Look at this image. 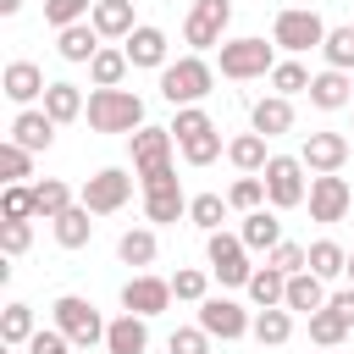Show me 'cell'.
Wrapping results in <instances>:
<instances>
[{"instance_id":"11","label":"cell","mask_w":354,"mask_h":354,"mask_svg":"<svg viewBox=\"0 0 354 354\" xmlns=\"http://www.w3.org/2000/svg\"><path fill=\"white\" fill-rule=\"evenodd\" d=\"M199 326H205L210 337H221V343H238V337H249L254 315H249L238 299H227V293H210V299H199Z\"/></svg>"},{"instance_id":"38","label":"cell","mask_w":354,"mask_h":354,"mask_svg":"<svg viewBox=\"0 0 354 354\" xmlns=\"http://www.w3.org/2000/svg\"><path fill=\"white\" fill-rule=\"evenodd\" d=\"M227 205H232L238 216L260 210V205H266V177H260V171H243V177H238V183L227 188Z\"/></svg>"},{"instance_id":"1","label":"cell","mask_w":354,"mask_h":354,"mask_svg":"<svg viewBox=\"0 0 354 354\" xmlns=\"http://www.w3.org/2000/svg\"><path fill=\"white\" fill-rule=\"evenodd\" d=\"M210 88H216V66L199 50H188V55H177V61L160 66V100L166 105H199Z\"/></svg>"},{"instance_id":"19","label":"cell","mask_w":354,"mask_h":354,"mask_svg":"<svg viewBox=\"0 0 354 354\" xmlns=\"http://www.w3.org/2000/svg\"><path fill=\"white\" fill-rule=\"evenodd\" d=\"M100 28L94 22H72V28H55V55L61 61H72V66H88L94 55H100Z\"/></svg>"},{"instance_id":"2","label":"cell","mask_w":354,"mask_h":354,"mask_svg":"<svg viewBox=\"0 0 354 354\" xmlns=\"http://www.w3.org/2000/svg\"><path fill=\"white\" fill-rule=\"evenodd\" d=\"M83 116H88L94 133H138L144 127V100L133 88H94Z\"/></svg>"},{"instance_id":"30","label":"cell","mask_w":354,"mask_h":354,"mask_svg":"<svg viewBox=\"0 0 354 354\" xmlns=\"http://www.w3.org/2000/svg\"><path fill=\"white\" fill-rule=\"evenodd\" d=\"M254 343H266V348H282L288 337H293V310L288 304H271V310H254Z\"/></svg>"},{"instance_id":"7","label":"cell","mask_w":354,"mask_h":354,"mask_svg":"<svg viewBox=\"0 0 354 354\" xmlns=\"http://www.w3.org/2000/svg\"><path fill=\"white\" fill-rule=\"evenodd\" d=\"M50 315H55V326H61V332H66L77 348L105 343V326H111V321H105V315H100V310H94L83 293H61V299L50 304Z\"/></svg>"},{"instance_id":"22","label":"cell","mask_w":354,"mask_h":354,"mask_svg":"<svg viewBox=\"0 0 354 354\" xmlns=\"http://www.w3.org/2000/svg\"><path fill=\"white\" fill-rule=\"evenodd\" d=\"M310 105H315V111H343V105H354V83H348V72H337V66L315 72V77H310Z\"/></svg>"},{"instance_id":"49","label":"cell","mask_w":354,"mask_h":354,"mask_svg":"<svg viewBox=\"0 0 354 354\" xmlns=\"http://www.w3.org/2000/svg\"><path fill=\"white\" fill-rule=\"evenodd\" d=\"M72 348H77V343H72L61 326H39V332L28 337V354H72Z\"/></svg>"},{"instance_id":"17","label":"cell","mask_w":354,"mask_h":354,"mask_svg":"<svg viewBox=\"0 0 354 354\" xmlns=\"http://www.w3.org/2000/svg\"><path fill=\"white\" fill-rule=\"evenodd\" d=\"M55 127H61V122H55L44 105H22V111L11 116V138H17L22 149H33V155L55 144Z\"/></svg>"},{"instance_id":"31","label":"cell","mask_w":354,"mask_h":354,"mask_svg":"<svg viewBox=\"0 0 354 354\" xmlns=\"http://www.w3.org/2000/svg\"><path fill=\"white\" fill-rule=\"evenodd\" d=\"M266 144H271V138L249 127V133H238V138H227V160H232L238 171H266V160H271V155H266Z\"/></svg>"},{"instance_id":"13","label":"cell","mask_w":354,"mask_h":354,"mask_svg":"<svg viewBox=\"0 0 354 354\" xmlns=\"http://www.w3.org/2000/svg\"><path fill=\"white\" fill-rule=\"evenodd\" d=\"M348 205H354V188L337 177V171H321V177H310V221H343L348 216Z\"/></svg>"},{"instance_id":"40","label":"cell","mask_w":354,"mask_h":354,"mask_svg":"<svg viewBox=\"0 0 354 354\" xmlns=\"http://www.w3.org/2000/svg\"><path fill=\"white\" fill-rule=\"evenodd\" d=\"M321 55H326V66H337V72H354V22H348V28H326V44H321Z\"/></svg>"},{"instance_id":"34","label":"cell","mask_w":354,"mask_h":354,"mask_svg":"<svg viewBox=\"0 0 354 354\" xmlns=\"http://www.w3.org/2000/svg\"><path fill=\"white\" fill-rule=\"evenodd\" d=\"M310 271H315L321 282L348 277V249H343L337 238H315V243H310Z\"/></svg>"},{"instance_id":"15","label":"cell","mask_w":354,"mask_h":354,"mask_svg":"<svg viewBox=\"0 0 354 354\" xmlns=\"http://www.w3.org/2000/svg\"><path fill=\"white\" fill-rule=\"evenodd\" d=\"M299 160L310 166V177H321V171H343V160H348V138L332 133V127H315V133H304Z\"/></svg>"},{"instance_id":"14","label":"cell","mask_w":354,"mask_h":354,"mask_svg":"<svg viewBox=\"0 0 354 354\" xmlns=\"http://www.w3.org/2000/svg\"><path fill=\"white\" fill-rule=\"evenodd\" d=\"M171 299H177V293H171V277L138 271V277H127V282H122V310H133V315H160Z\"/></svg>"},{"instance_id":"18","label":"cell","mask_w":354,"mask_h":354,"mask_svg":"<svg viewBox=\"0 0 354 354\" xmlns=\"http://www.w3.org/2000/svg\"><path fill=\"white\" fill-rule=\"evenodd\" d=\"M44 88H50V83H44V72H39L33 61H11V66L0 72V94H6L17 111L33 105V100H44Z\"/></svg>"},{"instance_id":"37","label":"cell","mask_w":354,"mask_h":354,"mask_svg":"<svg viewBox=\"0 0 354 354\" xmlns=\"http://www.w3.org/2000/svg\"><path fill=\"white\" fill-rule=\"evenodd\" d=\"M310 77H315V72H304V61L288 55V61L271 66V94H288V100H293V94H310Z\"/></svg>"},{"instance_id":"8","label":"cell","mask_w":354,"mask_h":354,"mask_svg":"<svg viewBox=\"0 0 354 354\" xmlns=\"http://www.w3.org/2000/svg\"><path fill=\"white\" fill-rule=\"evenodd\" d=\"M227 22H232V0H194L188 17H183V44H194L199 55L221 50L227 44Z\"/></svg>"},{"instance_id":"45","label":"cell","mask_w":354,"mask_h":354,"mask_svg":"<svg viewBox=\"0 0 354 354\" xmlns=\"http://www.w3.org/2000/svg\"><path fill=\"white\" fill-rule=\"evenodd\" d=\"M177 149H183L188 166H210V160L221 155V127H210V133H199V138H183Z\"/></svg>"},{"instance_id":"41","label":"cell","mask_w":354,"mask_h":354,"mask_svg":"<svg viewBox=\"0 0 354 354\" xmlns=\"http://www.w3.org/2000/svg\"><path fill=\"white\" fill-rule=\"evenodd\" d=\"M0 177L6 183H28L33 177V149H22L17 138H6L0 144Z\"/></svg>"},{"instance_id":"10","label":"cell","mask_w":354,"mask_h":354,"mask_svg":"<svg viewBox=\"0 0 354 354\" xmlns=\"http://www.w3.org/2000/svg\"><path fill=\"white\" fill-rule=\"evenodd\" d=\"M77 199H83L94 216H116V210L133 199V177H127L122 166H100V171L77 188Z\"/></svg>"},{"instance_id":"29","label":"cell","mask_w":354,"mask_h":354,"mask_svg":"<svg viewBox=\"0 0 354 354\" xmlns=\"http://www.w3.org/2000/svg\"><path fill=\"white\" fill-rule=\"evenodd\" d=\"M155 254H160V243H155V227H127L122 238H116V260L122 266H155Z\"/></svg>"},{"instance_id":"3","label":"cell","mask_w":354,"mask_h":354,"mask_svg":"<svg viewBox=\"0 0 354 354\" xmlns=\"http://www.w3.org/2000/svg\"><path fill=\"white\" fill-rule=\"evenodd\" d=\"M205 260H210V277L221 282V288H249V277H254V266H249V243L238 238V232H205Z\"/></svg>"},{"instance_id":"51","label":"cell","mask_w":354,"mask_h":354,"mask_svg":"<svg viewBox=\"0 0 354 354\" xmlns=\"http://www.w3.org/2000/svg\"><path fill=\"white\" fill-rule=\"evenodd\" d=\"M326 304H332V310H337V315H343V321L354 326V282H348V288H337V293H332Z\"/></svg>"},{"instance_id":"27","label":"cell","mask_w":354,"mask_h":354,"mask_svg":"<svg viewBox=\"0 0 354 354\" xmlns=\"http://www.w3.org/2000/svg\"><path fill=\"white\" fill-rule=\"evenodd\" d=\"M127 72H133V61H127V50H116V44H100V55L88 61V83H94V88H122Z\"/></svg>"},{"instance_id":"54","label":"cell","mask_w":354,"mask_h":354,"mask_svg":"<svg viewBox=\"0 0 354 354\" xmlns=\"http://www.w3.org/2000/svg\"><path fill=\"white\" fill-rule=\"evenodd\" d=\"M315 354H332V348H315Z\"/></svg>"},{"instance_id":"21","label":"cell","mask_w":354,"mask_h":354,"mask_svg":"<svg viewBox=\"0 0 354 354\" xmlns=\"http://www.w3.org/2000/svg\"><path fill=\"white\" fill-rule=\"evenodd\" d=\"M249 127L266 133V138L293 133V100H288V94H266V100H254V105H249Z\"/></svg>"},{"instance_id":"53","label":"cell","mask_w":354,"mask_h":354,"mask_svg":"<svg viewBox=\"0 0 354 354\" xmlns=\"http://www.w3.org/2000/svg\"><path fill=\"white\" fill-rule=\"evenodd\" d=\"M348 282H354V249H348Z\"/></svg>"},{"instance_id":"35","label":"cell","mask_w":354,"mask_h":354,"mask_svg":"<svg viewBox=\"0 0 354 354\" xmlns=\"http://www.w3.org/2000/svg\"><path fill=\"white\" fill-rule=\"evenodd\" d=\"M0 216H6V221H33V216H39V194H33V183H6V194H0Z\"/></svg>"},{"instance_id":"44","label":"cell","mask_w":354,"mask_h":354,"mask_svg":"<svg viewBox=\"0 0 354 354\" xmlns=\"http://www.w3.org/2000/svg\"><path fill=\"white\" fill-rule=\"evenodd\" d=\"M171 293H177L183 304H199V299H210V271H199V266H183V271L171 277Z\"/></svg>"},{"instance_id":"42","label":"cell","mask_w":354,"mask_h":354,"mask_svg":"<svg viewBox=\"0 0 354 354\" xmlns=\"http://www.w3.org/2000/svg\"><path fill=\"white\" fill-rule=\"evenodd\" d=\"M33 194H39V216H44V221H55L66 205H77V199H72V188H66L61 177H44V183H33Z\"/></svg>"},{"instance_id":"36","label":"cell","mask_w":354,"mask_h":354,"mask_svg":"<svg viewBox=\"0 0 354 354\" xmlns=\"http://www.w3.org/2000/svg\"><path fill=\"white\" fill-rule=\"evenodd\" d=\"M343 337H348V321H343L332 304H321V310L310 315V343H315V348H337Z\"/></svg>"},{"instance_id":"24","label":"cell","mask_w":354,"mask_h":354,"mask_svg":"<svg viewBox=\"0 0 354 354\" xmlns=\"http://www.w3.org/2000/svg\"><path fill=\"white\" fill-rule=\"evenodd\" d=\"M326 299H332V293H326V282H321V277H315L310 266L288 277V299H282V304H288L293 315H315V310H321Z\"/></svg>"},{"instance_id":"39","label":"cell","mask_w":354,"mask_h":354,"mask_svg":"<svg viewBox=\"0 0 354 354\" xmlns=\"http://www.w3.org/2000/svg\"><path fill=\"white\" fill-rule=\"evenodd\" d=\"M227 210H232V205H227L221 194H194V199H188V221H194L199 232H216V227L227 221Z\"/></svg>"},{"instance_id":"23","label":"cell","mask_w":354,"mask_h":354,"mask_svg":"<svg viewBox=\"0 0 354 354\" xmlns=\"http://www.w3.org/2000/svg\"><path fill=\"white\" fill-rule=\"evenodd\" d=\"M238 238L249 243V254H271L277 243H282V221H277V210H249L243 216V227H238Z\"/></svg>"},{"instance_id":"26","label":"cell","mask_w":354,"mask_h":354,"mask_svg":"<svg viewBox=\"0 0 354 354\" xmlns=\"http://www.w3.org/2000/svg\"><path fill=\"white\" fill-rule=\"evenodd\" d=\"M88 22L100 28V39H127V33L138 28V17H133V0H94Z\"/></svg>"},{"instance_id":"16","label":"cell","mask_w":354,"mask_h":354,"mask_svg":"<svg viewBox=\"0 0 354 354\" xmlns=\"http://www.w3.org/2000/svg\"><path fill=\"white\" fill-rule=\"evenodd\" d=\"M122 50H127V61H133V66H144V72H160V66L171 61V55H166L171 44H166V33H160L155 22H138V28L122 39Z\"/></svg>"},{"instance_id":"9","label":"cell","mask_w":354,"mask_h":354,"mask_svg":"<svg viewBox=\"0 0 354 354\" xmlns=\"http://www.w3.org/2000/svg\"><path fill=\"white\" fill-rule=\"evenodd\" d=\"M138 188H144V216H149V227H171V221L188 216V194H183V183H177L171 166L155 171V177H144Z\"/></svg>"},{"instance_id":"48","label":"cell","mask_w":354,"mask_h":354,"mask_svg":"<svg viewBox=\"0 0 354 354\" xmlns=\"http://www.w3.org/2000/svg\"><path fill=\"white\" fill-rule=\"evenodd\" d=\"M166 354H210V332L194 321V326H177L171 337H166Z\"/></svg>"},{"instance_id":"50","label":"cell","mask_w":354,"mask_h":354,"mask_svg":"<svg viewBox=\"0 0 354 354\" xmlns=\"http://www.w3.org/2000/svg\"><path fill=\"white\" fill-rule=\"evenodd\" d=\"M28 243H33V221H0V249L17 260V254H28Z\"/></svg>"},{"instance_id":"5","label":"cell","mask_w":354,"mask_h":354,"mask_svg":"<svg viewBox=\"0 0 354 354\" xmlns=\"http://www.w3.org/2000/svg\"><path fill=\"white\" fill-rule=\"evenodd\" d=\"M277 44H266V39H227L221 50H216V66H221V77H232V83H249V77H271V66H277V55H271Z\"/></svg>"},{"instance_id":"33","label":"cell","mask_w":354,"mask_h":354,"mask_svg":"<svg viewBox=\"0 0 354 354\" xmlns=\"http://www.w3.org/2000/svg\"><path fill=\"white\" fill-rule=\"evenodd\" d=\"M33 332H39V326H33V304L11 299V304L0 310V343H6V348H28Z\"/></svg>"},{"instance_id":"32","label":"cell","mask_w":354,"mask_h":354,"mask_svg":"<svg viewBox=\"0 0 354 354\" xmlns=\"http://www.w3.org/2000/svg\"><path fill=\"white\" fill-rule=\"evenodd\" d=\"M243 293L254 299V310H271V304L288 299V271H277V266H254V277H249Z\"/></svg>"},{"instance_id":"43","label":"cell","mask_w":354,"mask_h":354,"mask_svg":"<svg viewBox=\"0 0 354 354\" xmlns=\"http://www.w3.org/2000/svg\"><path fill=\"white\" fill-rule=\"evenodd\" d=\"M216 122H210V111L205 105H177V116H171V138L183 144V138H199V133H210Z\"/></svg>"},{"instance_id":"46","label":"cell","mask_w":354,"mask_h":354,"mask_svg":"<svg viewBox=\"0 0 354 354\" xmlns=\"http://www.w3.org/2000/svg\"><path fill=\"white\" fill-rule=\"evenodd\" d=\"M94 0H44V22L50 28H72V22H88Z\"/></svg>"},{"instance_id":"4","label":"cell","mask_w":354,"mask_h":354,"mask_svg":"<svg viewBox=\"0 0 354 354\" xmlns=\"http://www.w3.org/2000/svg\"><path fill=\"white\" fill-rule=\"evenodd\" d=\"M271 44L288 50V55L321 50V44H326V22H321V11H310V6H288V11H277V22H271Z\"/></svg>"},{"instance_id":"20","label":"cell","mask_w":354,"mask_h":354,"mask_svg":"<svg viewBox=\"0 0 354 354\" xmlns=\"http://www.w3.org/2000/svg\"><path fill=\"white\" fill-rule=\"evenodd\" d=\"M144 348H149V315L122 310V315L105 326V354H144Z\"/></svg>"},{"instance_id":"6","label":"cell","mask_w":354,"mask_h":354,"mask_svg":"<svg viewBox=\"0 0 354 354\" xmlns=\"http://www.w3.org/2000/svg\"><path fill=\"white\" fill-rule=\"evenodd\" d=\"M304 171H310V166H304L299 155H271L266 171H260V177H266V205H271V210H293V205H304V199H310Z\"/></svg>"},{"instance_id":"25","label":"cell","mask_w":354,"mask_h":354,"mask_svg":"<svg viewBox=\"0 0 354 354\" xmlns=\"http://www.w3.org/2000/svg\"><path fill=\"white\" fill-rule=\"evenodd\" d=\"M50 227H55V243H61V249H83V243L94 238V210L77 199V205H66Z\"/></svg>"},{"instance_id":"28","label":"cell","mask_w":354,"mask_h":354,"mask_svg":"<svg viewBox=\"0 0 354 354\" xmlns=\"http://www.w3.org/2000/svg\"><path fill=\"white\" fill-rule=\"evenodd\" d=\"M39 105H44V111H50V116H55L61 127H66V122H77V116L88 111V100H83V88H77V83H66V77H61V83H50Z\"/></svg>"},{"instance_id":"12","label":"cell","mask_w":354,"mask_h":354,"mask_svg":"<svg viewBox=\"0 0 354 354\" xmlns=\"http://www.w3.org/2000/svg\"><path fill=\"white\" fill-rule=\"evenodd\" d=\"M171 127H138V133H127V149H133V177L144 183V177H155V171H166L171 166Z\"/></svg>"},{"instance_id":"52","label":"cell","mask_w":354,"mask_h":354,"mask_svg":"<svg viewBox=\"0 0 354 354\" xmlns=\"http://www.w3.org/2000/svg\"><path fill=\"white\" fill-rule=\"evenodd\" d=\"M22 11V0H0V17H17Z\"/></svg>"},{"instance_id":"47","label":"cell","mask_w":354,"mask_h":354,"mask_svg":"<svg viewBox=\"0 0 354 354\" xmlns=\"http://www.w3.org/2000/svg\"><path fill=\"white\" fill-rule=\"evenodd\" d=\"M266 266H277V271H288V277H293V271H304V266H310V243H293V238H282V243L266 254Z\"/></svg>"}]
</instances>
